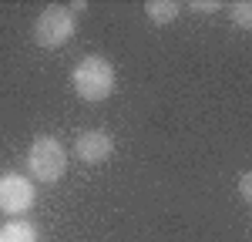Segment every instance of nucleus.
Masks as SVG:
<instances>
[{"instance_id": "nucleus-1", "label": "nucleus", "mask_w": 252, "mask_h": 242, "mask_svg": "<svg viewBox=\"0 0 252 242\" xmlns=\"http://www.w3.org/2000/svg\"><path fill=\"white\" fill-rule=\"evenodd\" d=\"M64 168H67V151L54 135H37L31 141V151H27V179L31 182L54 185L64 179Z\"/></svg>"}, {"instance_id": "nucleus-2", "label": "nucleus", "mask_w": 252, "mask_h": 242, "mask_svg": "<svg viewBox=\"0 0 252 242\" xmlns=\"http://www.w3.org/2000/svg\"><path fill=\"white\" fill-rule=\"evenodd\" d=\"M71 84H74V91H78V98L91 101H104L111 91H115V67H111V60L108 58H81L78 67H74V74H71Z\"/></svg>"}, {"instance_id": "nucleus-3", "label": "nucleus", "mask_w": 252, "mask_h": 242, "mask_svg": "<svg viewBox=\"0 0 252 242\" xmlns=\"http://www.w3.org/2000/svg\"><path fill=\"white\" fill-rule=\"evenodd\" d=\"M71 37H74V17L67 7L51 3L37 14V24H34V44L37 47L54 51V47H64Z\"/></svg>"}, {"instance_id": "nucleus-4", "label": "nucleus", "mask_w": 252, "mask_h": 242, "mask_svg": "<svg viewBox=\"0 0 252 242\" xmlns=\"http://www.w3.org/2000/svg\"><path fill=\"white\" fill-rule=\"evenodd\" d=\"M34 205V182L17 172H3L0 175V212L7 215H24Z\"/></svg>"}, {"instance_id": "nucleus-5", "label": "nucleus", "mask_w": 252, "mask_h": 242, "mask_svg": "<svg viewBox=\"0 0 252 242\" xmlns=\"http://www.w3.org/2000/svg\"><path fill=\"white\" fill-rule=\"evenodd\" d=\"M111 151H115V138L101 128H88L74 138V155L84 165H101V161L111 158Z\"/></svg>"}, {"instance_id": "nucleus-6", "label": "nucleus", "mask_w": 252, "mask_h": 242, "mask_svg": "<svg viewBox=\"0 0 252 242\" xmlns=\"http://www.w3.org/2000/svg\"><path fill=\"white\" fill-rule=\"evenodd\" d=\"M178 14H182V3H178V0H148V3H145V17L152 20L155 27L175 24Z\"/></svg>"}, {"instance_id": "nucleus-7", "label": "nucleus", "mask_w": 252, "mask_h": 242, "mask_svg": "<svg viewBox=\"0 0 252 242\" xmlns=\"http://www.w3.org/2000/svg\"><path fill=\"white\" fill-rule=\"evenodd\" d=\"M0 242H37V225L24 219H10L7 225H0Z\"/></svg>"}, {"instance_id": "nucleus-8", "label": "nucleus", "mask_w": 252, "mask_h": 242, "mask_svg": "<svg viewBox=\"0 0 252 242\" xmlns=\"http://www.w3.org/2000/svg\"><path fill=\"white\" fill-rule=\"evenodd\" d=\"M229 14H232V24L239 30H252V3L249 0H235L229 7Z\"/></svg>"}, {"instance_id": "nucleus-9", "label": "nucleus", "mask_w": 252, "mask_h": 242, "mask_svg": "<svg viewBox=\"0 0 252 242\" xmlns=\"http://www.w3.org/2000/svg\"><path fill=\"white\" fill-rule=\"evenodd\" d=\"M192 10L195 14H215V10H222V3L219 0H192Z\"/></svg>"}, {"instance_id": "nucleus-10", "label": "nucleus", "mask_w": 252, "mask_h": 242, "mask_svg": "<svg viewBox=\"0 0 252 242\" xmlns=\"http://www.w3.org/2000/svg\"><path fill=\"white\" fill-rule=\"evenodd\" d=\"M239 195H242V202H252V172L239 175Z\"/></svg>"}, {"instance_id": "nucleus-11", "label": "nucleus", "mask_w": 252, "mask_h": 242, "mask_svg": "<svg viewBox=\"0 0 252 242\" xmlns=\"http://www.w3.org/2000/svg\"><path fill=\"white\" fill-rule=\"evenodd\" d=\"M67 10H71V17L81 14V10H88V0H74V3H67Z\"/></svg>"}]
</instances>
